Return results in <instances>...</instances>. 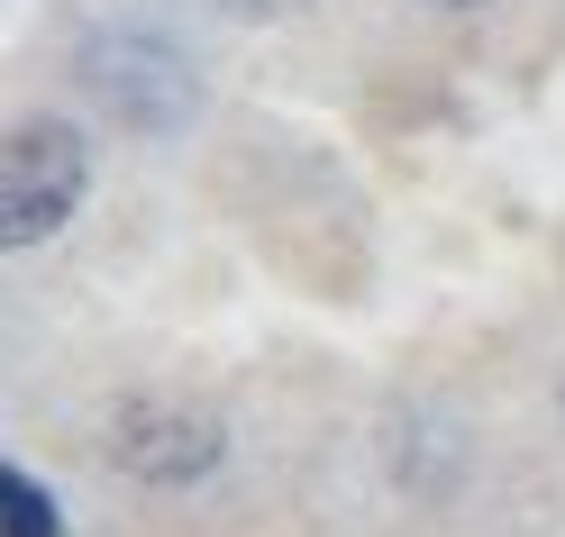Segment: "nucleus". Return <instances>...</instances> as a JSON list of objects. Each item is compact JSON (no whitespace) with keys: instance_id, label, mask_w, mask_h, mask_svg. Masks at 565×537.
Instances as JSON below:
<instances>
[{"instance_id":"1","label":"nucleus","mask_w":565,"mask_h":537,"mask_svg":"<svg viewBox=\"0 0 565 537\" xmlns=\"http://www.w3.org/2000/svg\"><path fill=\"white\" fill-rule=\"evenodd\" d=\"M74 74H83V92H92L128 137H173V128H192V110H201V64H192V46L173 37L164 19H147V10L92 19L83 46H74Z\"/></svg>"},{"instance_id":"2","label":"nucleus","mask_w":565,"mask_h":537,"mask_svg":"<svg viewBox=\"0 0 565 537\" xmlns=\"http://www.w3.org/2000/svg\"><path fill=\"white\" fill-rule=\"evenodd\" d=\"M83 192H92V137L74 119L0 128V256L46 246L55 228H74Z\"/></svg>"},{"instance_id":"3","label":"nucleus","mask_w":565,"mask_h":537,"mask_svg":"<svg viewBox=\"0 0 565 537\" xmlns=\"http://www.w3.org/2000/svg\"><path fill=\"white\" fill-rule=\"evenodd\" d=\"M100 455H110L128 483H210L220 455H228V428L201 401H156V391H137V401H119L100 419Z\"/></svg>"},{"instance_id":"4","label":"nucleus","mask_w":565,"mask_h":537,"mask_svg":"<svg viewBox=\"0 0 565 537\" xmlns=\"http://www.w3.org/2000/svg\"><path fill=\"white\" fill-rule=\"evenodd\" d=\"M0 537H64V511L38 474H19V464H0Z\"/></svg>"},{"instance_id":"5","label":"nucleus","mask_w":565,"mask_h":537,"mask_svg":"<svg viewBox=\"0 0 565 537\" xmlns=\"http://www.w3.org/2000/svg\"><path fill=\"white\" fill-rule=\"evenodd\" d=\"M220 10H246V19H282V10H310V0H220Z\"/></svg>"},{"instance_id":"6","label":"nucleus","mask_w":565,"mask_h":537,"mask_svg":"<svg viewBox=\"0 0 565 537\" xmlns=\"http://www.w3.org/2000/svg\"><path fill=\"white\" fill-rule=\"evenodd\" d=\"M438 10H483V0H438Z\"/></svg>"}]
</instances>
